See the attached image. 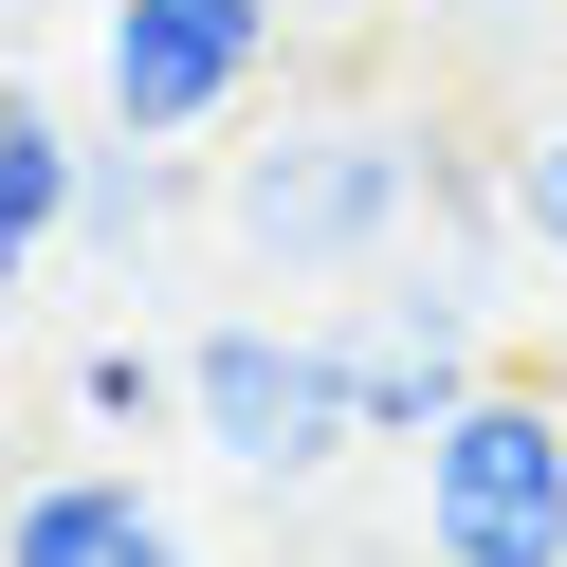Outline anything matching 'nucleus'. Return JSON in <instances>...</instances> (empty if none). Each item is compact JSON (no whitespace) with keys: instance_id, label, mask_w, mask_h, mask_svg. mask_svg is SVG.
<instances>
[{"instance_id":"nucleus-8","label":"nucleus","mask_w":567,"mask_h":567,"mask_svg":"<svg viewBox=\"0 0 567 567\" xmlns=\"http://www.w3.org/2000/svg\"><path fill=\"white\" fill-rule=\"evenodd\" d=\"M165 220H184V147H128V128H111V147H92L74 238H111V257H128V238H165Z\"/></svg>"},{"instance_id":"nucleus-1","label":"nucleus","mask_w":567,"mask_h":567,"mask_svg":"<svg viewBox=\"0 0 567 567\" xmlns=\"http://www.w3.org/2000/svg\"><path fill=\"white\" fill-rule=\"evenodd\" d=\"M421 220H440V128H403V111H311L220 165V238L257 275H384V257H421Z\"/></svg>"},{"instance_id":"nucleus-11","label":"nucleus","mask_w":567,"mask_h":567,"mask_svg":"<svg viewBox=\"0 0 567 567\" xmlns=\"http://www.w3.org/2000/svg\"><path fill=\"white\" fill-rule=\"evenodd\" d=\"M128 567H202V549H184V530H165V513H147V530H128Z\"/></svg>"},{"instance_id":"nucleus-5","label":"nucleus","mask_w":567,"mask_h":567,"mask_svg":"<svg viewBox=\"0 0 567 567\" xmlns=\"http://www.w3.org/2000/svg\"><path fill=\"white\" fill-rule=\"evenodd\" d=\"M275 74V0H92V92L128 147H202Z\"/></svg>"},{"instance_id":"nucleus-9","label":"nucleus","mask_w":567,"mask_h":567,"mask_svg":"<svg viewBox=\"0 0 567 567\" xmlns=\"http://www.w3.org/2000/svg\"><path fill=\"white\" fill-rule=\"evenodd\" d=\"M74 403L147 440V421H184V367H165V348H128V330H92V348H74Z\"/></svg>"},{"instance_id":"nucleus-4","label":"nucleus","mask_w":567,"mask_h":567,"mask_svg":"<svg viewBox=\"0 0 567 567\" xmlns=\"http://www.w3.org/2000/svg\"><path fill=\"white\" fill-rule=\"evenodd\" d=\"M330 348H348V403H367V440H403V457H421V440H440V421L494 384V293H476L457 257H384L367 293L330 311Z\"/></svg>"},{"instance_id":"nucleus-10","label":"nucleus","mask_w":567,"mask_h":567,"mask_svg":"<svg viewBox=\"0 0 567 567\" xmlns=\"http://www.w3.org/2000/svg\"><path fill=\"white\" fill-rule=\"evenodd\" d=\"M513 238H530V257H567V128H530V147H513Z\"/></svg>"},{"instance_id":"nucleus-2","label":"nucleus","mask_w":567,"mask_h":567,"mask_svg":"<svg viewBox=\"0 0 567 567\" xmlns=\"http://www.w3.org/2000/svg\"><path fill=\"white\" fill-rule=\"evenodd\" d=\"M184 440L220 457V476H257V494L330 476V457L367 440V403H348V348H330V311H220V330L184 348Z\"/></svg>"},{"instance_id":"nucleus-12","label":"nucleus","mask_w":567,"mask_h":567,"mask_svg":"<svg viewBox=\"0 0 567 567\" xmlns=\"http://www.w3.org/2000/svg\"><path fill=\"white\" fill-rule=\"evenodd\" d=\"M19 275H38V257H19V238H0V330H19Z\"/></svg>"},{"instance_id":"nucleus-7","label":"nucleus","mask_w":567,"mask_h":567,"mask_svg":"<svg viewBox=\"0 0 567 567\" xmlns=\"http://www.w3.org/2000/svg\"><path fill=\"white\" fill-rule=\"evenodd\" d=\"M128 530H147V494H128L111 457H74V476H19V494H0V567H128Z\"/></svg>"},{"instance_id":"nucleus-3","label":"nucleus","mask_w":567,"mask_h":567,"mask_svg":"<svg viewBox=\"0 0 567 567\" xmlns=\"http://www.w3.org/2000/svg\"><path fill=\"white\" fill-rule=\"evenodd\" d=\"M421 567H567V384L494 367L421 440Z\"/></svg>"},{"instance_id":"nucleus-6","label":"nucleus","mask_w":567,"mask_h":567,"mask_svg":"<svg viewBox=\"0 0 567 567\" xmlns=\"http://www.w3.org/2000/svg\"><path fill=\"white\" fill-rule=\"evenodd\" d=\"M74 202H92L74 111H55L38 74H0V238H19V257H55V238H74Z\"/></svg>"}]
</instances>
